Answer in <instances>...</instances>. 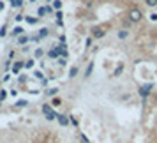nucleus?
Listing matches in <instances>:
<instances>
[{
    "label": "nucleus",
    "instance_id": "obj_1",
    "mask_svg": "<svg viewBox=\"0 0 157 143\" xmlns=\"http://www.w3.org/2000/svg\"><path fill=\"white\" fill-rule=\"evenodd\" d=\"M41 111L44 113L46 120H55V118H58V115H60V113H57L50 104H43V106H41Z\"/></svg>",
    "mask_w": 157,
    "mask_h": 143
},
{
    "label": "nucleus",
    "instance_id": "obj_2",
    "mask_svg": "<svg viewBox=\"0 0 157 143\" xmlns=\"http://www.w3.org/2000/svg\"><path fill=\"white\" fill-rule=\"evenodd\" d=\"M127 18L131 20L132 23H138V21H141L143 20V13L140 11V9H136V7H132L131 11H129V14H127Z\"/></svg>",
    "mask_w": 157,
    "mask_h": 143
},
{
    "label": "nucleus",
    "instance_id": "obj_3",
    "mask_svg": "<svg viewBox=\"0 0 157 143\" xmlns=\"http://www.w3.org/2000/svg\"><path fill=\"white\" fill-rule=\"evenodd\" d=\"M152 88H154V83H147V85L140 87V88H138V92H140V95H141V97H148L150 92H152Z\"/></svg>",
    "mask_w": 157,
    "mask_h": 143
},
{
    "label": "nucleus",
    "instance_id": "obj_4",
    "mask_svg": "<svg viewBox=\"0 0 157 143\" xmlns=\"http://www.w3.org/2000/svg\"><path fill=\"white\" fill-rule=\"evenodd\" d=\"M106 36V32H104V29L102 27H94L92 29V37L94 39H101V37Z\"/></svg>",
    "mask_w": 157,
    "mask_h": 143
},
{
    "label": "nucleus",
    "instance_id": "obj_5",
    "mask_svg": "<svg viewBox=\"0 0 157 143\" xmlns=\"http://www.w3.org/2000/svg\"><path fill=\"white\" fill-rule=\"evenodd\" d=\"M57 120H58V124H60L62 127H67V126H69V118H67L65 115H58Z\"/></svg>",
    "mask_w": 157,
    "mask_h": 143
},
{
    "label": "nucleus",
    "instance_id": "obj_6",
    "mask_svg": "<svg viewBox=\"0 0 157 143\" xmlns=\"http://www.w3.org/2000/svg\"><path fill=\"white\" fill-rule=\"evenodd\" d=\"M25 67V62H14V67H13V74H20V69Z\"/></svg>",
    "mask_w": 157,
    "mask_h": 143
},
{
    "label": "nucleus",
    "instance_id": "obj_7",
    "mask_svg": "<svg viewBox=\"0 0 157 143\" xmlns=\"http://www.w3.org/2000/svg\"><path fill=\"white\" fill-rule=\"evenodd\" d=\"M127 37H129V30L127 29L118 30V39H127Z\"/></svg>",
    "mask_w": 157,
    "mask_h": 143
},
{
    "label": "nucleus",
    "instance_id": "obj_8",
    "mask_svg": "<svg viewBox=\"0 0 157 143\" xmlns=\"http://www.w3.org/2000/svg\"><path fill=\"white\" fill-rule=\"evenodd\" d=\"M48 34H50V30L48 29H41L39 30V34H37V37H39V39H44V37H48Z\"/></svg>",
    "mask_w": 157,
    "mask_h": 143
},
{
    "label": "nucleus",
    "instance_id": "obj_9",
    "mask_svg": "<svg viewBox=\"0 0 157 143\" xmlns=\"http://www.w3.org/2000/svg\"><path fill=\"white\" fill-rule=\"evenodd\" d=\"M29 41H30V37H29V36H25V34L18 37V44H27Z\"/></svg>",
    "mask_w": 157,
    "mask_h": 143
},
{
    "label": "nucleus",
    "instance_id": "obj_10",
    "mask_svg": "<svg viewBox=\"0 0 157 143\" xmlns=\"http://www.w3.org/2000/svg\"><path fill=\"white\" fill-rule=\"evenodd\" d=\"M78 67H76V65H72L71 69H69V78H76V74H78Z\"/></svg>",
    "mask_w": 157,
    "mask_h": 143
},
{
    "label": "nucleus",
    "instance_id": "obj_11",
    "mask_svg": "<svg viewBox=\"0 0 157 143\" xmlns=\"http://www.w3.org/2000/svg\"><path fill=\"white\" fill-rule=\"evenodd\" d=\"M25 106H29V101H27V99L16 101V108H25Z\"/></svg>",
    "mask_w": 157,
    "mask_h": 143
},
{
    "label": "nucleus",
    "instance_id": "obj_12",
    "mask_svg": "<svg viewBox=\"0 0 157 143\" xmlns=\"http://www.w3.org/2000/svg\"><path fill=\"white\" fill-rule=\"evenodd\" d=\"M23 32H25V30H23L21 27H16V29H13V36L20 37V36H23Z\"/></svg>",
    "mask_w": 157,
    "mask_h": 143
},
{
    "label": "nucleus",
    "instance_id": "obj_13",
    "mask_svg": "<svg viewBox=\"0 0 157 143\" xmlns=\"http://www.w3.org/2000/svg\"><path fill=\"white\" fill-rule=\"evenodd\" d=\"M60 104H62V99H60V97H53V99H51V106L53 108L60 106Z\"/></svg>",
    "mask_w": 157,
    "mask_h": 143
},
{
    "label": "nucleus",
    "instance_id": "obj_14",
    "mask_svg": "<svg viewBox=\"0 0 157 143\" xmlns=\"http://www.w3.org/2000/svg\"><path fill=\"white\" fill-rule=\"evenodd\" d=\"M92 71H94V62H90V64H88V67H86V71H85V76H86V78L92 74Z\"/></svg>",
    "mask_w": 157,
    "mask_h": 143
},
{
    "label": "nucleus",
    "instance_id": "obj_15",
    "mask_svg": "<svg viewBox=\"0 0 157 143\" xmlns=\"http://www.w3.org/2000/svg\"><path fill=\"white\" fill-rule=\"evenodd\" d=\"M122 71H124V65H118V67H117V69H115V72H113V76H115V78H117V76H120V74H122Z\"/></svg>",
    "mask_w": 157,
    "mask_h": 143
},
{
    "label": "nucleus",
    "instance_id": "obj_16",
    "mask_svg": "<svg viewBox=\"0 0 157 143\" xmlns=\"http://www.w3.org/2000/svg\"><path fill=\"white\" fill-rule=\"evenodd\" d=\"M46 13H48V7H39V9H37V14L41 16V18H43Z\"/></svg>",
    "mask_w": 157,
    "mask_h": 143
},
{
    "label": "nucleus",
    "instance_id": "obj_17",
    "mask_svg": "<svg viewBox=\"0 0 157 143\" xmlns=\"http://www.w3.org/2000/svg\"><path fill=\"white\" fill-rule=\"evenodd\" d=\"M25 20H27V23H30V25H36V23L39 21V20H37V18H32V16H27V18H25Z\"/></svg>",
    "mask_w": 157,
    "mask_h": 143
},
{
    "label": "nucleus",
    "instance_id": "obj_18",
    "mask_svg": "<svg viewBox=\"0 0 157 143\" xmlns=\"http://www.w3.org/2000/svg\"><path fill=\"white\" fill-rule=\"evenodd\" d=\"M43 55H44L43 48H37V50H36V53H34V57H36V58H41V57H43Z\"/></svg>",
    "mask_w": 157,
    "mask_h": 143
},
{
    "label": "nucleus",
    "instance_id": "obj_19",
    "mask_svg": "<svg viewBox=\"0 0 157 143\" xmlns=\"http://www.w3.org/2000/svg\"><path fill=\"white\" fill-rule=\"evenodd\" d=\"M79 141H81V143H90V140H88L83 133H79Z\"/></svg>",
    "mask_w": 157,
    "mask_h": 143
},
{
    "label": "nucleus",
    "instance_id": "obj_20",
    "mask_svg": "<svg viewBox=\"0 0 157 143\" xmlns=\"http://www.w3.org/2000/svg\"><path fill=\"white\" fill-rule=\"evenodd\" d=\"M124 27H125V29H129V27H131V25H132V21H131V20H129V18H124Z\"/></svg>",
    "mask_w": 157,
    "mask_h": 143
},
{
    "label": "nucleus",
    "instance_id": "obj_21",
    "mask_svg": "<svg viewBox=\"0 0 157 143\" xmlns=\"http://www.w3.org/2000/svg\"><path fill=\"white\" fill-rule=\"evenodd\" d=\"M46 94H48V95H53V97H55V95L58 94V88H50V90H48Z\"/></svg>",
    "mask_w": 157,
    "mask_h": 143
},
{
    "label": "nucleus",
    "instance_id": "obj_22",
    "mask_svg": "<svg viewBox=\"0 0 157 143\" xmlns=\"http://www.w3.org/2000/svg\"><path fill=\"white\" fill-rule=\"evenodd\" d=\"M60 7H62V2H60V0H55V2H53V9H57L58 11Z\"/></svg>",
    "mask_w": 157,
    "mask_h": 143
},
{
    "label": "nucleus",
    "instance_id": "obj_23",
    "mask_svg": "<svg viewBox=\"0 0 157 143\" xmlns=\"http://www.w3.org/2000/svg\"><path fill=\"white\" fill-rule=\"evenodd\" d=\"M34 67V60H27L25 62V69H32Z\"/></svg>",
    "mask_w": 157,
    "mask_h": 143
},
{
    "label": "nucleus",
    "instance_id": "obj_24",
    "mask_svg": "<svg viewBox=\"0 0 157 143\" xmlns=\"http://www.w3.org/2000/svg\"><path fill=\"white\" fill-rule=\"evenodd\" d=\"M21 4H23V0H14V2H11V6H13V7H20Z\"/></svg>",
    "mask_w": 157,
    "mask_h": 143
},
{
    "label": "nucleus",
    "instance_id": "obj_25",
    "mask_svg": "<svg viewBox=\"0 0 157 143\" xmlns=\"http://www.w3.org/2000/svg\"><path fill=\"white\" fill-rule=\"evenodd\" d=\"M147 2V6H150V7H155L157 6V0H145Z\"/></svg>",
    "mask_w": 157,
    "mask_h": 143
},
{
    "label": "nucleus",
    "instance_id": "obj_26",
    "mask_svg": "<svg viewBox=\"0 0 157 143\" xmlns=\"http://www.w3.org/2000/svg\"><path fill=\"white\" fill-rule=\"evenodd\" d=\"M6 97H7V92L6 90H0V101H4Z\"/></svg>",
    "mask_w": 157,
    "mask_h": 143
},
{
    "label": "nucleus",
    "instance_id": "obj_27",
    "mask_svg": "<svg viewBox=\"0 0 157 143\" xmlns=\"http://www.w3.org/2000/svg\"><path fill=\"white\" fill-rule=\"evenodd\" d=\"M34 76H36L37 79H43V72H41V71H36V72H34Z\"/></svg>",
    "mask_w": 157,
    "mask_h": 143
},
{
    "label": "nucleus",
    "instance_id": "obj_28",
    "mask_svg": "<svg viewBox=\"0 0 157 143\" xmlns=\"http://www.w3.org/2000/svg\"><path fill=\"white\" fill-rule=\"evenodd\" d=\"M16 57V51L14 50H9V58H14Z\"/></svg>",
    "mask_w": 157,
    "mask_h": 143
},
{
    "label": "nucleus",
    "instance_id": "obj_29",
    "mask_svg": "<svg viewBox=\"0 0 157 143\" xmlns=\"http://www.w3.org/2000/svg\"><path fill=\"white\" fill-rule=\"evenodd\" d=\"M150 20H152V21H157V14H155V13H152V14H150Z\"/></svg>",
    "mask_w": 157,
    "mask_h": 143
},
{
    "label": "nucleus",
    "instance_id": "obj_30",
    "mask_svg": "<svg viewBox=\"0 0 157 143\" xmlns=\"http://www.w3.org/2000/svg\"><path fill=\"white\" fill-rule=\"evenodd\" d=\"M55 16H57L58 21H62V13H60V11H57V14H55Z\"/></svg>",
    "mask_w": 157,
    "mask_h": 143
},
{
    "label": "nucleus",
    "instance_id": "obj_31",
    "mask_svg": "<svg viewBox=\"0 0 157 143\" xmlns=\"http://www.w3.org/2000/svg\"><path fill=\"white\" fill-rule=\"evenodd\" d=\"M85 44H86V48H88V46L92 44V37H88V39H86V41H85Z\"/></svg>",
    "mask_w": 157,
    "mask_h": 143
},
{
    "label": "nucleus",
    "instance_id": "obj_32",
    "mask_svg": "<svg viewBox=\"0 0 157 143\" xmlns=\"http://www.w3.org/2000/svg\"><path fill=\"white\" fill-rule=\"evenodd\" d=\"M23 18H25V16H21V14H18V16H14V20H16V21H21Z\"/></svg>",
    "mask_w": 157,
    "mask_h": 143
},
{
    "label": "nucleus",
    "instance_id": "obj_33",
    "mask_svg": "<svg viewBox=\"0 0 157 143\" xmlns=\"http://www.w3.org/2000/svg\"><path fill=\"white\" fill-rule=\"evenodd\" d=\"M58 64H60V65H65V58L60 57V58H58Z\"/></svg>",
    "mask_w": 157,
    "mask_h": 143
},
{
    "label": "nucleus",
    "instance_id": "obj_34",
    "mask_svg": "<svg viewBox=\"0 0 157 143\" xmlns=\"http://www.w3.org/2000/svg\"><path fill=\"white\" fill-rule=\"evenodd\" d=\"M6 36V27H2V30H0V37Z\"/></svg>",
    "mask_w": 157,
    "mask_h": 143
},
{
    "label": "nucleus",
    "instance_id": "obj_35",
    "mask_svg": "<svg viewBox=\"0 0 157 143\" xmlns=\"http://www.w3.org/2000/svg\"><path fill=\"white\" fill-rule=\"evenodd\" d=\"M29 50H30L29 46H23V48H21V51H23V53H29Z\"/></svg>",
    "mask_w": 157,
    "mask_h": 143
},
{
    "label": "nucleus",
    "instance_id": "obj_36",
    "mask_svg": "<svg viewBox=\"0 0 157 143\" xmlns=\"http://www.w3.org/2000/svg\"><path fill=\"white\" fill-rule=\"evenodd\" d=\"M154 101H155V102H157V94H154Z\"/></svg>",
    "mask_w": 157,
    "mask_h": 143
},
{
    "label": "nucleus",
    "instance_id": "obj_37",
    "mask_svg": "<svg viewBox=\"0 0 157 143\" xmlns=\"http://www.w3.org/2000/svg\"><path fill=\"white\" fill-rule=\"evenodd\" d=\"M30 2H36V0H30Z\"/></svg>",
    "mask_w": 157,
    "mask_h": 143
},
{
    "label": "nucleus",
    "instance_id": "obj_38",
    "mask_svg": "<svg viewBox=\"0 0 157 143\" xmlns=\"http://www.w3.org/2000/svg\"><path fill=\"white\" fill-rule=\"evenodd\" d=\"M0 106H2V101H0Z\"/></svg>",
    "mask_w": 157,
    "mask_h": 143
}]
</instances>
